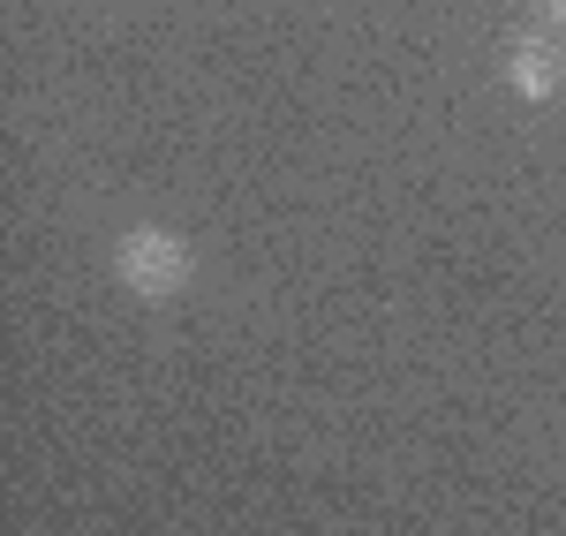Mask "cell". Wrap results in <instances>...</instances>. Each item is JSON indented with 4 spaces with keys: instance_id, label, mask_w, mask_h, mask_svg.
<instances>
[{
    "instance_id": "3957f363",
    "label": "cell",
    "mask_w": 566,
    "mask_h": 536,
    "mask_svg": "<svg viewBox=\"0 0 566 536\" xmlns=\"http://www.w3.org/2000/svg\"><path fill=\"white\" fill-rule=\"evenodd\" d=\"M552 15H559V23H566V0H552Z\"/></svg>"
},
{
    "instance_id": "7a4b0ae2",
    "label": "cell",
    "mask_w": 566,
    "mask_h": 536,
    "mask_svg": "<svg viewBox=\"0 0 566 536\" xmlns=\"http://www.w3.org/2000/svg\"><path fill=\"white\" fill-rule=\"evenodd\" d=\"M506 69H514V91H522V98H552V84H559V53L544 39H514Z\"/></svg>"
},
{
    "instance_id": "6da1fadb",
    "label": "cell",
    "mask_w": 566,
    "mask_h": 536,
    "mask_svg": "<svg viewBox=\"0 0 566 536\" xmlns=\"http://www.w3.org/2000/svg\"><path fill=\"white\" fill-rule=\"evenodd\" d=\"M114 265H122V280H129L136 295H175L181 280H189V242L167 234V227H129L122 250H114Z\"/></svg>"
}]
</instances>
